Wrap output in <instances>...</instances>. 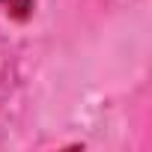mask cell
<instances>
[{"label": "cell", "instance_id": "cell-1", "mask_svg": "<svg viewBox=\"0 0 152 152\" xmlns=\"http://www.w3.org/2000/svg\"><path fill=\"white\" fill-rule=\"evenodd\" d=\"M0 9L15 21H27L33 15V0H0Z\"/></svg>", "mask_w": 152, "mask_h": 152}]
</instances>
